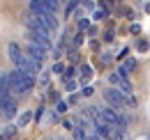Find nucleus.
I'll use <instances>...</instances> for the list:
<instances>
[{
  "label": "nucleus",
  "mask_w": 150,
  "mask_h": 140,
  "mask_svg": "<svg viewBox=\"0 0 150 140\" xmlns=\"http://www.w3.org/2000/svg\"><path fill=\"white\" fill-rule=\"evenodd\" d=\"M7 76H9V88L14 94H28L33 85H35V76H30V74H23L21 69H12L7 71Z\"/></svg>",
  "instance_id": "f257e3e1"
},
{
  "label": "nucleus",
  "mask_w": 150,
  "mask_h": 140,
  "mask_svg": "<svg viewBox=\"0 0 150 140\" xmlns=\"http://www.w3.org/2000/svg\"><path fill=\"white\" fill-rule=\"evenodd\" d=\"M102 97H104V101L111 106V108H122V106H127V97L122 94V90L104 88L102 90Z\"/></svg>",
  "instance_id": "f03ea898"
},
{
  "label": "nucleus",
  "mask_w": 150,
  "mask_h": 140,
  "mask_svg": "<svg viewBox=\"0 0 150 140\" xmlns=\"http://www.w3.org/2000/svg\"><path fill=\"white\" fill-rule=\"evenodd\" d=\"M16 69H21L23 74H30V76H35V74H39V71H42V62H37L35 57H30V55L25 53V55H23V60L16 64Z\"/></svg>",
  "instance_id": "7ed1b4c3"
},
{
  "label": "nucleus",
  "mask_w": 150,
  "mask_h": 140,
  "mask_svg": "<svg viewBox=\"0 0 150 140\" xmlns=\"http://www.w3.org/2000/svg\"><path fill=\"white\" fill-rule=\"evenodd\" d=\"M25 39H28V41H35V44H39V46H44L46 51H51V48H53L51 37L44 35V32H30V30H25Z\"/></svg>",
  "instance_id": "20e7f679"
},
{
  "label": "nucleus",
  "mask_w": 150,
  "mask_h": 140,
  "mask_svg": "<svg viewBox=\"0 0 150 140\" xmlns=\"http://www.w3.org/2000/svg\"><path fill=\"white\" fill-rule=\"evenodd\" d=\"M25 53H28L30 57H35L37 62H44V60H46V53H49V51H46L44 46L35 44V41H28V44H25Z\"/></svg>",
  "instance_id": "39448f33"
},
{
  "label": "nucleus",
  "mask_w": 150,
  "mask_h": 140,
  "mask_svg": "<svg viewBox=\"0 0 150 140\" xmlns=\"http://www.w3.org/2000/svg\"><path fill=\"white\" fill-rule=\"evenodd\" d=\"M14 115H16V104H14V99H12V97L2 99V117H5V120H12Z\"/></svg>",
  "instance_id": "423d86ee"
},
{
  "label": "nucleus",
  "mask_w": 150,
  "mask_h": 140,
  "mask_svg": "<svg viewBox=\"0 0 150 140\" xmlns=\"http://www.w3.org/2000/svg\"><path fill=\"white\" fill-rule=\"evenodd\" d=\"M7 55L12 57V62H14V67H16V64H19L21 60H23L25 51H21V46H19V44H14V41H12V44L7 46Z\"/></svg>",
  "instance_id": "0eeeda50"
},
{
  "label": "nucleus",
  "mask_w": 150,
  "mask_h": 140,
  "mask_svg": "<svg viewBox=\"0 0 150 140\" xmlns=\"http://www.w3.org/2000/svg\"><path fill=\"white\" fill-rule=\"evenodd\" d=\"M37 83H39V85H49V83H51V74H49V71H39Z\"/></svg>",
  "instance_id": "6e6552de"
},
{
  "label": "nucleus",
  "mask_w": 150,
  "mask_h": 140,
  "mask_svg": "<svg viewBox=\"0 0 150 140\" xmlns=\"http://www.w3.org/2000/svg\"><path fill=\"white\" fill-rule=\"evenodd\" d=\"M81 76H83V80H90V78H93V69H90V64H81Z\"/></svg>",
  "instance_id": "1a4fd4ad"
},
{
  "label": "nucleus",
  "mask_w": 150,
  "mask_h": 140,
  "mask_svg": "<svg viewBox=\"0 0 150 140\" xmlns=\"http://www.w3.org/2000/svg\"><path fill=\"white\" fill-rule=\"evenodd\" d=\"M79 30H81V32L90 30V21H88V18H79Z\"/></svg>",
  "instance_id": "9d476101"
},
{
  "label": "nucleus",
  "mask_w": 150,
  "mask_h": 140,
  "mask_svg": "<svg viewBox=\"0 0 150 140\" xmlns=\"http://www.w3.org/2000/svg\"><path fill=\"white\" fill-rule=\"evenodd\" d=\"M30 120H33V115L30 113H23L19 117V126H25V124H30Z\"/></svg>",
  "instance_id": "9b49d317"
},
{
  "label": "nucleus",
  "mask_w": 150,
  "mask_h": 140,
  "mask_svg": "<svg viewBox=\"0 0 150 140\" xmlns=\"http://www.w3.org/2000/svg\"><path fill=\"white\" fill-rule=\"evenodd\" d=\"M79 2H81V0H69V5L65 7V16H69V14L74 12V7H76V5H79Z\"/></svg>",
  "instance_id": "f8f14e48"
},
{
  "label": "nucleus",
  "mask_w": 150,
  "mask_h": 140,
  "mask_svg": "<svg viewBox=\"0 0 150 140\" xmlns=\"http://www.w3.org/2000/svg\"><path fill=\"white\" fill-rule=\"evenodd\" d=\"M9 136H14V126H5L2 129V140H7Z\"/></svg>",
  "instance_id": "ddd939ff"
},
{
  "label": "nucleus",
  "mask_w": 150,
  "mask_h": 140,
  "mask_svg": "<svg viewBox=\"0 0 150 140\" xmlns=\"http://www.w3.org/2000/svg\"><path fill=\"white\" fill-rule=\"evenodd\" d=\"M106 14H109V7L104 5L102 9H97V12H95V18H104V16H106Z\"/></svg>",
  "instance_id": "4468645a"
},
{
  "label": "nucleus",
  "mask_w": 150,
  "mask_h": 140,
  "mask_svg": "<svg viewBox=\"0 0 150 140\" xmlns=\"http://www.w3.org/2000/svg\"><path fill=\"white\" fill-rule=\"evenodd\" d=\"M76 85H79L76 80H65V90H67V92H74V90H76Z\"/></svg>",
  "instance_id": "2eb2a0df"
},
{
  "label": "nucleus",
  "mask_w": 150,
  "mask_h": 140,
  "mask_svg": "<svg viewBox=\"0 0 150 140\" xmlns=\"http://www.w3.org/2000/svg\"><path fill=\"white\" fill-rule=\"evenodd\" d=\"M136 48H139L141 53H146V51H148V41H146V39H139V44H136Z\"/></svg>",
  "instance_id": "dca6fc26"
},
{
  "label": "nucleus",
  "mask_w": 150,
  "mask_h": 140,
  "mask_svg": "<svg viewBox=\"0 0 150 140\" xmlns=\"http://www.w3.org/2000/svg\"><path fill=\"white\" fill-rule=\"evenodd\" d=\"M81 5H83V7H81L83 12H86V9H88V12H90V9H95V2H93V0H83Z\"/></svg>",
  "instance_id": "f3484780"
},
{
  "label": "nucleus",
  "mask_w": 150,
  "mask_h": 140,
  "mask_svg": "<svg viewBox=\"0 0 150 140\" xmlns=\"http://www.w3.org/2000/svg\"><path fill=\"white\" fill-rule=\"evenodd\" d=\"M53 71H56V74H65V64H62V62H56V64H53Z\"/></svg>",
  "instance_id": "a211bd4d"
},
{
  "label": "nucleus",
  "mask_w": 150,
  "mask_h": 140,
  "mask_svg": "<svg viewBox=\"0 0 150 140\" xmlns=\"http://www.w3.org/2000/svg\"><path fill=\"white\" fill-rule=\"evenodd\" d=\"M127 106H129V108L136 106V97H134V94H127Z\"/></svg>",
  "instance_id": "6ab92c4d"
},
{
  "label": "nucleus",
  "mask_w": 150,
  "mask_h": 140,
  "mask_svg": "<svg viewBox=\"0 0 150 140\" xmlns=\"http://www.w3.org/2000/svg\"><path fill=\"white\" fill-rule=\"evenodd\" d=\"M56 117H58V113H53V110H51V113H49V115H46V122L51 124V122H53V120H56Z\"/></svg>",
  "instance_id": "aec40b11"
},
{
  "label": "nucleus",
  "mask_w": 150,
  "mask_h": 140,
  "mask_svg": "<svg viewBox=\"0 0 150 140\" xmlns=\"http://www.w3.org/2000/svg\"><path fill=\"white\" fill-rule=\"evenodd\" d=\"M83 44V35H76L74 37V46H81Z\"/></svg>",
  "instance_id": "412c9836"
},
{
  "label": "nucleus",
  "mask_w": 150,
  "mask_h": 140,
  "mask_svg": "<svg viewBox=\"0 0 150 140\" xmlns=\"http://www.w3.org/2000/svg\"><path fill=\"white\" fill-rule=\"evenodd\" d=\"M132 32H134V35H139V32H141V25H136V23H134V25H132Z\"/></svg>",
  "instance_id": "4be33fe9"
},
{
  "label": "nucleus",
  "mask_w": 150,
  "mask_h": 140,
  "mask_svg": "<svg viewBox=\"0 0 150 140\" xmlns=\"http://www.w3.org/2000/svg\"><path fill=\"white\" fill-rule=\"evenodd\" d=\"M127 69H136V62L134 60H127Z\"/></svg>",
  "instance_id": "5701e85b"
},
{
  "label": "nucleus",
  "mask_w": 150,
  "mask_h": 140,
  "mask_svg": "<svg viewBox=\"0 0 150 140\" xmlns=\"http://www.w3.org/2000/svg\"><path fill=\"white\" fill-rule=\"evenodd\" d=\"M93 94V88H83V97H90Z\"/></svg>",
  "instance_id": "b1692460"
},
{
  "label": "nucleus",
  "mask_w": 150,
  "mask_h": 140,
  "mask_svg": "<svg viewBox=\"0 0 150 140\" xmlns=\"http://www.w3.org/2000/svg\"><path fill=\"white\" fill-rule=\"evenodd\" d=\"M65 108H67V104H65V101H60V106H58V110H56V113H62Z\"/></svg>",
  "instance_id": "393cba45"
},
{
  "label": "nucleus",
  "mask_w": 150,
  "mask_h": 140,
  "mask_svg": "<svg viewBox=\"0 0 150 140\" xmlns=\"http://www.w3.org/2000/svg\"><path fill=\"white\" fill-rule=\"evenodd\" d=\"M148 140H150V138H148Z\"/></svg>",
  "instance_id": "a878e982"
}]
</instances>
